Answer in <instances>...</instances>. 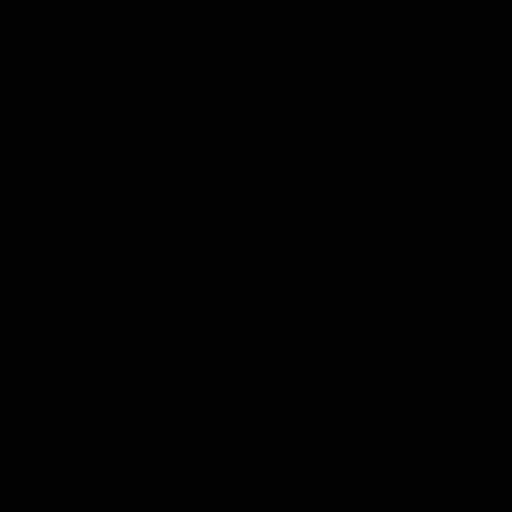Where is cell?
<instances>
[]
</instances>
